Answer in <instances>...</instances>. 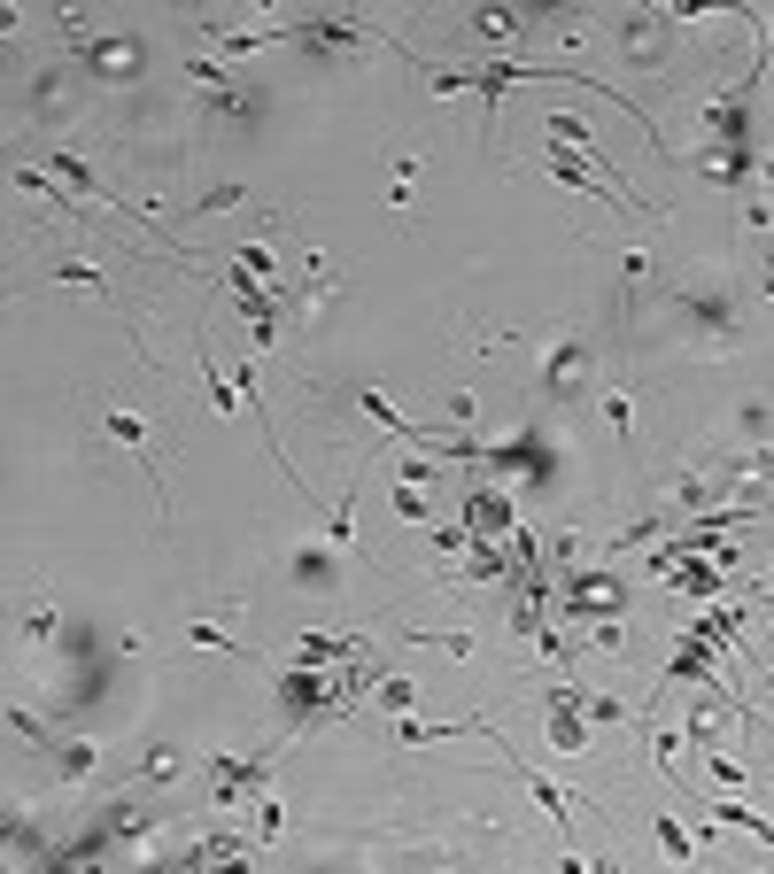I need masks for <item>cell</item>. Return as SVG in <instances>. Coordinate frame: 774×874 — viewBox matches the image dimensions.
Listing matches in <instances>:
<instances>
[{
	"label": "cell",
	"instance_id": "obj_3",
	"mask_svg": "<svg viewBox=\"0 0 774 874\" xmlns=\"http://www.w3.org/2000/svg\"><path fill=\"white\" fill-rule=\"evenodd\" d=\"M109 434H117L124 449H140V457H148V426H140L132 410H109Z\"/></svg>",
	"mask_w": 774,
	"mask_h": 874
},
{
	"label": "cell",
	"instance_id": "obj_1",
	"mask_svg": "<svg viewBox=\"0 0 774 874\" xmlns=\"http://www.w3.org/2000/svg\"><path fill=\"white\" fill-rule=\"evenodd\" d=\"M581 364H589V349H581V341H566V349L550 356V372H542V387H550V403H566V395H573V379H581Z\"/></svg>",
	"mask_w": 774,
	"mask_h": 874
},
{
	"label": "cell",
	"instance_id": "obj_4",
	"mask_svg": "<svg viewBox=\"0 0 774 874\" xmlns=\"http://www.w3.org/2000/svg\"><path fill=\"white\" fill-rule=\"evenodd\" d=\"M604 418H612V434H635V410H627V395H620V387H612V395H604Z\"/></svg>",
	"mask_w": 774,
	"mask_h": 874
},
{
	"label": "cell",
	"instance_id": "obj_2",
	"mask_svg": "<svg viewBox=\"0 0 774 874\" xmlns=\"http://www.w3.org/2000/svg\"><path fill=\"white\" fill-rule=\"evenodd\" d=\"M47 279H55V287H93V294H109V279H101V271H86V263H55Z\"/></svg>",
	"mask_w": 774,
	"mask_h": 874
}]
</instances>
